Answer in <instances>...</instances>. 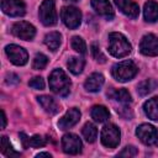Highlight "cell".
<instances>
[{
    "label": "cell",
    "mask_w": 158,
    "mask_h": 158,
    "mask_svg": "<svg viewBox=\"0 0 158 158\" xmlns=\"http://www.w3.org/2000/svg\"><path fill=\"white\" fill-rule=\"evenodd\" d=\"M109 52L116 58H123L130 54L131 44L123 35L112 32L109 35Z\"/></svg>",
    "instance_id": "6da1fadb"
},
{
    "label": "cell",
    "mask_w": 158,
    "mask_h": 158,
    "mask_svg": "<svg viewBox=\"0 0 158 158\" xmlns=\"http://www.w3.org/2000/svg\"><path fill=\"white\" fill-rule=\"evenodd\" d=\"M49 88L53 93L65 96L70 89V80L62 69H54L49 75Z\"/></svg>",
    "instance_id": "7a4b0ae2"
},
{
    "label": "cell",
    "mask_w": 158,
    "mask_h": 158,
    "mask_svg": "<svg viewBox=\"0 0 158 158\" xmlns=\"http://www.w3.org/2000/svg\"><path fill=\"white\" fill-rule=\"evenodd\" d=\"M138 69L132 60H123L112 67V75L117 81H128L136 74Z\"/></svg>",
    "instance_id": "3957f363"
},
{
    "label": "cell",
    "mask_w": 158,
    "mask_h": 158,
    "mask_svg": "<svg viewBox=\"0 0 158 158\" xmlns=\"http://www.w3.org/2000/svg\"><path fill=\"white\" fill-rule=\"evenodd\" d=\"M120 130L117 126H115L114 123H107L102 127L101 131V143L105 147L109 148H115L117 147V144L120 143Z\"/></svg>",
    "instance_id": "277c9868"
},
{
    "label": "cell",
    "mask_w": 158,
    "mask_h": 158,
    "mask_svg": "<svg viewBox=\"0 0 158 158\" xmlns=\"http://www.w3.org/2000/svg\"><path fill=\"white\" fill-rule=\"evenodd\" d=\"M136 135L142 143L146 146H157L158 144V131L154 126L148 123H142L137 127Z\"/></svg>",
    "instance_id": "5b68a950"
},
{
    "label": "cell",
    "mask_w": 158,
    "mask_h": 158,
    "mask_svg": "<svg viewBox=\"0 0 158 158\" xmlns=\"http://www.w3.org/2000/svg\"><path fill=\"white\" fill-rule=\"evenodd\" d=\"M40 20L46 26H53L57 23L54 0H43V2L40 6Z\"/></svg>",
    "instance_id": "8992f818"
},
{
    "label": "cell",
    "mask_w": 158,
    "mask_h": 158,
    "mask_svg": "<svg viewBox=\"0 0 158 158\" xmlns=\"http://www.w3.org/2000/svg\"><path fill=\"white\" fill-rule=\"evenodd\" d=\"M60 17L68 28H77L81 21V12L74 6H65L60 11Z\"/></svg>",
    "instance_id": "52a82bcc"
},
{
    "label": "cell",
    "mask_w": 158,
    "mask_h": 158,
    "mask_svg": "<svg viewBox=\"0 0 158 158\" xmlns=\"http://www.w3.org/2000/svg\"><path fill=\"white\" fill-rule=\"evenodd\" d=\"M5 52L10 62L14 63L15 65H23L27 63L28 56H27V52L22 47L16 46V44H9L5 47Z\"/></svg>",
    "instance_id": "ba28073f"
},
{
    "label": "cell",
    "mask_w": 158,
    "mask_h": 158,
    "mask_svg": "<svg viewBox=\"0 0 158 158\" xmlns=\"http://www.w3.org/2000/svg\"><path fill=\"white\" fill-rule=\"evenodd\" d=\"M1 9L6 15L12 17L22 16L26 12V6L22 0H2Z\"/></svg>",
    "instance_id": "9c48e42d"
},
{
    "label": "cell",
    "mask_w": 158,
    "mask_h": 158,
    "mask_svg": "<svg viewBox=\"0 0 158 158\" xmlns=\"http://www.w3.org/2000/svg\"><path fill=\"white\" fill-rule=\"evenodd\" d=\"M139 51L144 56H158V37L152 33L143 36L139 43Z\"/></svg>",
    "instance_id": "30bf717a"
},
{
    "label": "cell",
    "mask_w": 158,
    "mask_h": 158,
    "mask_svg": "<svg viewBox=\"0 0 158 158\" xmlns=\"http://www.w3.org/2000/svg\"><path fill=\"white\" fill-rule=\"evenodd\" d=\"M11 31H12V33H14L16 37H19V38H21V40H25V41L32 40V38L35 37V35H36L35 27H33L31 23L26 22V21L16 22V23L12 26V30H11Z\"/></svg>",
    "instance_id": "8fae6325"
},
{
    "label": "cell",
    "mask_w": 158,
    "mask_h": 158,
    "mask_svg": "<svg viewBox=\"0 0 158 158\" xmlns=\"http://www.w3.org/2000/svg\"><path fill=\"white\" fill-rule=\"evenodd\" d=\"M63 151L68 154H78L81 152V141L73 133H67L62 138Z\"/></svg>",
    "instance_id": "7c38bea8"
},
{
    "label": "cell",
    "mask_w": 158,
    "mask_h": 158,
    "mask_svg": "<svg viewBox=\"0 0 158 158\" xmlns=\"http://www.w3.org/2000/svg\"><path fill=\"white\" fill-rule=\"evenodd\" d=\"M79 118H80V111L75 107L69 109L65 112V115L58 121V127L60 130H68V128L73 127L79 121Z\"/></svg>",
    "instance_id": "4fadbf2b"
},
{
    "label": "cell",
    "mask_w": 158,
    "mask_h": 158,
    "mask_svg": "<svg viewBox=\"0 0 158 158\" xmlns=\"http://www.w3.org/2000/svg\"><path fill=\"white\" fill-rule=\"evenodd\" d=\"M116 6L121 10V12H123L126 16L131 17V19H136L139 14V7L138 5L132 1V0H114Z\"/></svg>",
    "instance_id": "5bb4252c"
},
{
    "label": "cell",
    "mask_w": 158,
    "mask_h": 158,
    "mask_svg": "<svg viewBox=\"0 0 158 158\" xmlns=\"http://www.w3.org/2000/svg\"><path fill=\"white\" fill-rule=\"evenodd\" d=\"M91 6L99 15L106 17L107 20L114 17V10L109 0H91Z\"/></svg>",
    "instance_id": "9a60e30c"
},
{
    "label": "cell",
    "mask_w": 158,
    "mask_h": 158,
    "mask_svg": "<svg viewBox=\"0 0 158 158\" xmlns=\"http://www.w3.org/2000/svg\"><path fill=\"white\" fill-rule=\"evenodd\" d=\"M102 84H104V77L100 73H93L85 80L84 86H85V89L88 91L95 93V91H99L100 90V88L102 86Z\"/></svg>",
    "instance_id": "2e32d148"
},
{
    "label": "cell",
    "mask_w": 158,
    "mask_h": 158,
    "mask_svg": "<svg viewBox=\"0 0 158 158\" xmlns=\"http://www.w3.org/2000/svg\"><path fill=\"white\" fill-rule=\"evenodd\" d=\"M143 15H144V20L148 22L157 21L158 20V2H156L154 0H148L144 4Z\"/></svg>",
    "instance_id": "e0dca14e"
},
{
    "label": "cell",
    "mask_w": 158,
    "mask_h": 158,
    "mask_svg": "<svg viewBox=\"0 0 158 158\" xmlns=\"http://www.w3.org/2000/svg\"><path fill=\"white\" fill-rule=\"evenodd\" d=\"M143 110L151 120L158 121V96L147 100L143 105Z\"/></svg>",
    "instance_id": "ac0fdd59"
},
{
    "label": "cell",
    "mask_w": 158,
    "mask_h": 158,
    "mask_svg": "<svg viewBox=\"0 0 158 158\" xmlns=\"http://www.w3.org/2000/svg\"><path fill=\"white\" fill-rule=\"evenodd\" d=\"M38 102L41 104V106L44 109L46 112L51 114V115H54L58 112V105L57 102L54 101L53 98L51 96H47V95H42V96H38Z\"/></svg>",
    "instance_id": "d6986e66"
},
{
    "label": "cell",
    "mask_w": 158,
    "mask_h": 158,
    "mask_svg": "<svg viewBox=\"0 0 158 158\" xmlns=\"http://www.w3.org/2000/svg\"><path fill=\"white\" fill-rule=\"evenodd\" d=\"M107 95L110 98H112L114 100L121 102V104H128V102H131V95L125 89H111L110 91H107Z\"/></svg>",
    "instance_id": "ffe728a7"
},
{
    "label": "cell",
    "mask_w": 158,
    "mask_h": 158,
    "mask_svg": "<svg viewBox=\"0 0 158 158\" xmlns=\"http://www.w3.org/2000/svg\"><path fill=\"white\" fill-rule=\"evenodd\" d=\"M157 86H158V83L156 80H153V79H146V80H143V81H141L138 84L137 93L141 96H146L149 93H152Z\"/></svg>",
    "instance_id": "44dd1931"
},
{
    "label": "cell",
    "mask_w": 158,
    "mask_h": 158,
    "mask_svg": "<svg viewBox=\"0 0 158 158\" xmlns=\"http://www.w3.org/2000/svg\"><path fill=\"white\" fill-rule=\"evenodd\" d=\"M90 114H91V117L96 122H105L109 118V116H110L107 109L105 106H102V105H95L91 109V112Z\"/></svg>",
    "instance_id": "7402d4cb"
},
{
    "label": "cell",
    "mask_w": 158,
    "mask_h": 158,
    "mask_svg": "<svg viewBox=\"0 0 158 158\" xmlns=\"http://www.w3.org/2000/svg\"><path fill=\"white\" fill-rule=\"evenodd\" d=\"M60 35L58 32H51L46 35L44 37V44L51 49V51H57L60 44Z\"/></svg>",
    "instance_id": "603a6c76"
},
{
    "label": "cell",
    "mask_w": 158,
    "mask_h": 158,
    "mask_svg": "<svg viewBox=\"0 0 158 158\" xmlns=\"http://www.w3.org/2000/svg\"><path fill=\"white\" fill-rule=\"evenodd\" d=\"M84 64H85L84 59H83V58H79V57H72V58L68 60V63H67L69 70H70L73 74H79V73H81V72H83V68H84Z\"/></svg>",
    "instance_id": "cb8c5ba5"
},
{
    "label": "cell",
    "mask_w": 158,
    "mask_h": 158,
    "mask_svg": "<svg viewBox=\"0 0 158 158\" xmlns=\"http://www.w3.org/2000/svg\"><path fill=\"white\" fill-rule=\"evenodd\" d=\"M81 132H83L84 138H85L88 142H90V143H91V142H94V141L96 139L98 130H96V127H95L91 122H86V123L84 125V127H83Z\"/></svg>",
    "instance_id": "d4e9b609"
},
{
    "label": "cell",
    "mask_w": 158,
    "mask_h": 158,
    "mask_svg": "<svg viewBox=\"0 0 158 158\" xmlns=\"http://www.w3.org/2000/svg\"><path fill=\"white\" fill-rule=\"evenodd\" d=\"M1 153H2L4 156H6V157H17V156H20V153L16 152V151L12 148V146H11V143H10V141L7 139L6 136H4V137L1 138Z\"/></svg>",
    "instance_id": "484cf974"
},
{
    "label": "cell",
    "mask_w": 158,
    "mask_h": 158,
    "mask_svg": "<svg viewBox=\"0 0 158 158\" xmlns=\"http://www.w3.org/2000/svg\"><path fill=\"white\" fill-rule=\"evenodd\" d=\"M72 47L74 51H77L80 54H84L86 52V44H85L84 40L79 36H74L72 38Z\"/></svg>",
    "instance_id": "4316f807"
},
{
    "label": "cell",
    "mask_w": 158,
    "mask_h": 158,
    "mask_svg": "<svg viewBox=\"0 0 158 158\" xmlns=\"http://www.w3.org/2000/svg\"><path fill=\"white\" fill-rule=\"evenodd\" d=\"M48 63V58L43 54V53H37L33 58V63L32 67L33 69H43Z\"/></svg>",
    "instance_id": "83f0119b"
},
{
    "label": "cell",
    "mask_w": 158,
    "mask_h": 158,
    "mask_svg": "<svg viewBox=\"0 0 158 158\" xmlns=\"http://www.w3.org/2000/svg\"><path fill=\"white\" fill-rule=\"evenodd\" d=\"M91 53H93V57H94L98 62H100V63H105V62H106L105 56L101 53V51H100V48H99V46H98L96 43H93V44H91Z\"/></svg>",
    "instance_id": "f1b7e54d"
},
{
    "label": "cell",
    "mask_w": 158,
    "mask_h": 158,
    "mask_svg": "<svg viewBox=\"0 0 158 158\" xmlns=\"http://www.w3.org/2000/svg\"><path fill=\"white\" fill-rule=\"evenodd\" d=\"M44 144H46V139L40 135H35L30 138V146L31 147L38 148V147H43Z\"/></svg>",
    "instance_id": "f546056e"
},
{
    "label": "cell",
    "mask_w": 158,
    "mask_h": 158,
    "mask_svg": "<svg viewBox=\"0 0 158 158\" xmlns=\"http://www.w3.org/2000/svg\"><path fill=\"white\" fill-rule=\"evenodd\" d=\"M28 85H30L31 88H33V89H40V90H42V89L44 88V81H43V79H42L41 77H35V78H32V79L28 81Z\"/></svg>",
    "instance_id": "4dcf8cb0"
},
{
    "label": "cell",
    "mask_w": 158,
    "mask_h": 158,
    "mask_svg": "<svg viewBox=\"0 0 158 158\" xmlns=\"http://www.w3.org/2000/svg\"><path fill=\"white\" fill-rule=\"evenodd\" d=\"M136 154H137V149H136L135 147H132V146L125 147L123 151H121V152L118 153L120 157H133V156H136Z\"/></svg>",
    "instance_id": "1f68e13d"
},
{
    "label": "cell",
    "mask_w": 158,
    "mask_h": 158,
    "mask_svg": "<svg viewBox=\"0 0 158 158\" xmlns=\"http://www.w3.org/2000/svg\"><path fill=\"white\" fill-rule=\"evenodd\" d=\"M6 83L7 84H17L19 83V77L14 73H7L6 74Z\"/></svg>",
    "instance_id": "d6a6232c"
},
{
    "label": "cell",
    "mask_w": 158,
    "mask_h": 158,
    "mask_svg": "<svg viewBox=\"0 0 158 158\" xmlns=\"http://www.w3.org/2000/svg\"><path fill=\"white\" fill-rule=\"evenodd\" d=\"M20 139H21V142H22V144H23V147H27V146H30V138L23 133V132H21L20 133Z\"/></svg>",
    "instance_id": "836d02e7"
},
{
    "label": "cell",
    "mask_w": 158,
    "mask_h": 158,
    "mask_svg": "<svg viewBox=\"0 0 158 158\" xmlns=\"http://www.w3.org/2000/svg\"><path fill=\"white\" fill-rule=\"evenodd\" d=\"M1 115H2V128H5V126H6V116H5V112H4V110L1 111Z\"/></svg>",
    "instance_id": "e575fe53"
},
{
    "label": "cell",
    "mask_w": 158,
    "mask_h": 158,
    "mask_svg": "<svg viewBox=\"0 0 158 158\" xmlns=\"http://www.w3.org/2000/svg\"><path fill=\"white\" fill-rule=\"evenodd\" d=\"M36 157H51L49 153H38Z\"/></svg>",
    "instance_id": "d590c367"
},
{
    "label": "cell",
    "mask_w": 158,
    "mask_h": 158,
    "mask_svg": "<svg viewBox=\"0 0 158 158\" xmlns=\"http://www.w3.org/2000/svg\"><path fill=\"white\" fill-rule=\"evenodd\" d=\"M64 1H78V0H64Z\"/></svg>",
    "instance_id": "8d00e7d4"
}]
</instances>
